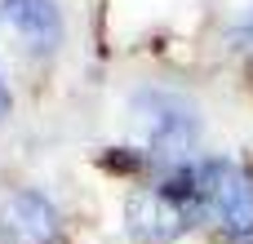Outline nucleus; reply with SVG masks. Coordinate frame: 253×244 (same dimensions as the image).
I'll use <instances>...</instances> for the list:
<instances>
[{"label": "nucleus", "mask_w": 253, "mask_h": 244, "mask_svg": "<svg viewBox=\"0 0 253 244\" xmlns=\"http://www.w3.org/2000/svg\"><path fill=\"white\" fill-rule=\"evenodd\" d=\"M133 116H138L147 156H151L160 169H182V164L191 160L196 138H200V120H196V111H191L178 93L147 89V93L133 98Z\"/></svg>", "instance_id": "f257e3e1"}, {"label": "nucleus", "mask_w": 253, "mask_h": 244, "mask_svg": "<svg viewBox=\"0 0 253 244\" xmlns=\"http://www.w3.org/2000/svg\"><path fill=\"white\" fill-rule=\"evenodd\" d=\"M125 213H129V231L133 236H142L147 244H169L205 213V204H200L196 178L178 173V178H169L160 187L133 191L129 204H125Z\"/></svg>", "instance_id": "f03ea898"}, {"label": "nucleus", "mask_w": 253, "mask_h": 244, "mask_svg": "<svg viewBox=\"0 0 253 244\" xmlns=\"http://www.w3.org/2000/svg\"><path fill=\"white\" fill-rule=\"evenodd\" d=\"M191 178H196L205 213L222 231L249 236L253 231V182H249V173L240 164H231V160H205Z\"/></svg>", "instance_id": "7ed1b4c3"}, {"label": "nucleus", "mask_w": 253, "mask_h": 244, "mask_svg": "<svg viewBox=\"0 0 253 244\" xmlns=\"http://www.w3.org/2000/svg\"><path fill=\"white\" fill-rule=\"evenodd\" d=\"M0 27H9L31 53H53L62 44V13L53 0H0Z\"/></svg>", "instance_id": "20e7f679"}, {"label": "nucleus", "mask_w": 253, "mask_h": 244, "mask_svg": "<svg viewBox=\"0 0 253 244\" xmlns=\"http://www.w3.org/2000/svg\"><path fill=\"white\" fill-rule=\"evenodd\" d=\"M58 236V213L44 196L18 191L0 209V244H49Z\"/></svg>", "instance_id": "39448f33"}, {"label": "nucleus", "mask_w": 253, "mask_h": 244, "mask_svg": "<svg viewBox=\"0 0 253 244\" xmlns=\"http://www.w3.org/2000/svg\"><path fill=\"white\" fill-rule=\"evenodd\" d=\"M9 111V89H4V80H0V116Z\"/></svg>", "instance_id": "423d86ee"}]
</instances>
